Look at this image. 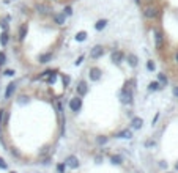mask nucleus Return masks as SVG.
Masks as SVG:
<instances>
[{"label":"nucleus","instance_id":"obj_5","mask_svg":"<svg viewBox=\"0 0 178 173\" xmlns=\"http://www.w3.org/2000/svg\"><path fill=\"white\" fill-rule=\"evenodd\" d=\"M121 102L123 104H131L132 102V91L131 90H123L121 91Z\"/></svg>","mask_w":178,"mask_h":173},{"label":"nucleus","instance_id":"obj_19","mask_svg":"<svg viewBox=\"0 0 178 173\" xmlns=\"http://www.w3.org/2000/svg\"><path fill=\"white\" fill-rule=\"evenodd\" d=\"M117 137H118V139H131V132H129V131H121Z\"/></svg>","mask_w":178,"mask_h":173},{"label":"nucleus","instance_id":"obj_4","mask_svg":"<svg viewBox=\"0 0 178 173\" xmlns=\"http://www.w3.org/2000/svg\"><path fill=\"white\" fill-rule=\"evenodd\" d=\"M103 54H104V47L98 44V46H95V47L91 49V52H90V57H91V58H95V60H96V58L103 57Z\"/></svg>","mask_w":178,"mask_h":173},{"label":"nucleus","instance_id":"obj_3","mask_svg":"<svg viewBox=\"0 0 178 173\" xmlns=\"http://www.w3.org/2000/svg\"><path fill=\"white\" fill-rule=\"evenodd\" d=\"M80 107H82V99H80V96H76V98H73V99L70 101V109H71L73 112H79Z\"/></svg>","mask_w":178,"mask_h":173},{"label":"nucleus","instance_id":"obj_7","mask_svg":"<svg viewBox=\"0 0 178 173\" xmlns=\"http://www.w3.org/2000/svg\"><path fill=\"white\" fill-rule=\"evenodd\" d=\"M111 58H112V61H114L115 65H120V63L123 61V58H125V55H123V52H120V50H114L112 55H111Z\"/></svg>","mask_w":178,"mask_h":173},{"label":"nucleus","instance_id":"obj_35","mask_svg":"<svg viewBox=\"0 0 178 173\" xmlns=\"http://www.w3.org/2000/svg\"><path fill=\"white\" fill-rule=\"evenodd\" d=\"M173 95H175V96H178V87H176V88L173 90Z\"/></svg>","mask_w":178,"mask_h":173},{"label":"nucleus","instance_id":"obj_13","mask_svg":"<svg viewBox=\"0 0 178 173\" xmlns=\"http://www.w3.org/2000/svg\"><path fill=\"white\" fill-rule=\"evenodd\" d=\"M131 124H132L134 129H139V128H142V124H144V120H142V118H132Z\"/></svg>","mask_w":178,"mask_h":173},{"label":"nucleus","instance_id":"obj_28","mask_svg":"<svg viewBox=\"0 0 178 173\" xmlns=\"http://www.w3.org/2000/svg\"><path fill=\"white\" fill-rule=\"evenodd\" d=\"M66 13H65V16H71L73 14V10H71V6H66V10H65Z\"/></svg>","mask_w":178,"mask_h":173},{"label":"nucleus","instance_id":"obj_37","mask_svg":"<svg viewBox=\"0 0 178 173\" xmlns=\"http://www.w3.org/2000/svg\"><path fill=\"white\" fill-rule=\"evenodd\" d=\"M175 168H176V170H178V164H176V165H175Z\"/></svg>","mask_w":178,"mask_h":173},{"label":"nucleus","instance_id":"obj_17","mask_svg":"<svg viewBox=\"0 0 178 173\" xmlns=\"http://www.w3.org/2000/svg\"><path fill=\"white\" fill-rule=\"evenodd\" d=\"M159 88H161V84H159V82H152V84L148 85V90H150V91H158Z\"/></svg>","mask_w":178,"mask_h":173},{"label":"nucleus","instance_id":"obj_9","mask_svg":"<svg viewBox=\"0 0 178 173\" xmlns=\"http://www.w3.org/2000/svg\"><path fill=\"white\" fill-rule=\"evenodd\" d=\"M101 77V69L99 68H91L90 69V79L91 81H99Z\"/></svg>","mask_w":178,"mask_h":173},{"label":"nucleus","instance_id":"obj_6","mask_svg":"<svg viewBox=\"0 0 178 173\" xmlns=\"http://www.w3.org/2000/svg\"><path fill=\"white\" fill-rule=\"evenodd\" d=\"M65 165L70 167V168H77V167H79L77 157H76V156H68V157L65 159Z\"/></svg>","mask_w":178,"mask_h":173},{"label":"nucleus","instance_id":"obj_22","mask_svg":"<svg viewBox=\"0 0 178 173\" xmlns=\"http://www.w3.org/2000/svg\"><path fill=\"white\" fill-rule=\"evenodd\" d=\"M158 77H159V82H161L162 85H166V84H167V77L164 76V74H158Z\"/></svg>","mask_w":178,"mask_h":173},{"label":"nucleus","instance_id":"obj_8","mask_svg":"<svg viewBox=\"0 0 178 173\" xmlns=\"http://www.w3.org/2000/svg\"><path fill=\"white\" fill-rule=\"evenodd\" d=\"M77 95L79 96H84V95H87V91H88V88H87V84L84 82V81H80L79 84H77Z\"/></svg>","mask_w":178,"mask_h":173},{"label":"nucleus","instance_id":"obj_21","mask_svg":"<svg viewBox=\"0 0 178 173\" xmlns=\"http://www.w3.org/2000/svg\"><path fill=\"white\" fill-rule=\"evenodd\" d=\"M85 38H87V33L85 32H79L76 35V41H85Z\"/></svg>","mask_w":178,"mask_h":173},{"label":"nucleus","instance_id":"obj_14","mask_svg":"<svg viewBox=\"0 0 178 173\" xmlns=\"http://www.w3.org/2000/svg\"><path fill=\"white\" fill-rule=\"evenodd\" d=\"M14 88H16V84H14V82L8 84V88H6V93H5V98H6V99H8V98L13 95V91H14Z\"/></svg>","mask_w":178,"mask_h":173},{"label":"nucleus","instance_id":"obj_29","mask_svg":"<svg viewBox=\"0 0 178 173\" xmlns=\"http://www.w3.org/2000/svg\"><path fill=\"white\" fill-rule=\"evenodd\" d=\"M106 142H107V137H104V136H103V137H98V143H99V145H103V143H106Z\"/></svg>","mask_w":178,"mask_h":173},{"label":"nucleus","instance_id":"obj_10","mask_svg":"<svg viewBox=\"0 0 178 173\" xmlns=\"http://www.w3.org/2000/svg\"><path fill=\"white\" fill-rule=\"evenodd\" d=\"M65 19H66L65 13H59V14H54V21H55L57 25H63V24H65Z\"/></svg>","mask_w":178,"mask_h":173},{"label":"nucleus","instance_id":"obj_18","mask_svg":"<svg viewBox=\"0 0 178 173\" xmlns=\"http://www.w3.org/2000/svg\"><path fill=\"white\" fill-rule=\"evenodd\" d=\"M52 58V54H44V55H39V63H47Z\"/></svg>","mask_w":178,"mask_h":173},{"label":"nucleus","instance_id":"obj_32","mask_svg":"<svg viewBox=\"0 0 178 173\" xmlns=\"http://www.w3.org/2000/svg\"><path fill=\"white\" fill-rule=\"evenodd\" d=\"M68 84H70V77H68V76H65V77H63V85L66 87Z\"/></svg>","mask_w":178,"mask_h":173},{"label":"nucleus","instance_id":"obj_15","mask_svg":"<svg viewBox=\"0 0 178 173\" xmlns=\"http://www.w3.org/2000/svg\"><path fill=\"white\" fill-rule=\"evenodd\" d=\"M106 25H107V21H106V19H101V21H98L96 24H95V29L99 32V30H103V29L106 27Z\"/></svg>","mask_w":178,"mask_h":173},{"label":"nucleus","instance_id":"obj_30","mask_svg":"<svg viewBox=\"0 0 178 173\" xmlns=\"http://www.w3.org/2000/svg\"><path fill=\"white\" fill-rule=\"evenodd\" d=\"M6 167H8V165H6V162L3 161L2 157H0V168H6Z\"/></svg>","mask_w":178,"mask_h":173},{"label":"nucleus","instance_id":"obj_23","mask_svg":"<svg viewBox=\"0 0 178 173\" xmlns=\"http://www.w3.org/2000/svg\"><path fill=\"white\" fill-rule=\"evenodd\" d=\"M55 79H57V74L52 73V74L49 76V79H47V82H49V84H54V82H55Z\"/></svg>","mask_w":178,"mask_h":173},{"label":"nucleus","instance_id":"obj_2","mask_svg":"<svg viewBox=\"0 0 178 173\" xmlns=\"http://www.w3.org/2000/svg\"><path fill=\"white\" fill-rule=\"evenodd\" d=\"M153 33H155V46H156L158 50H161L164 47V35L159 30H155Z\"/></svg>","mask_w":178,"mask_h":173},{"label":"nucleus","instance_id":"obj_36","mask_svg":"<svg viewBox=\"0 0 178 173\" xmlns=\"http://www.w3.org/2000/svg\"><path fill=\"white\" fill-rule=\"evenodd\" d=\"M175 61L178 63V52H176V54H175Z\"/></svg>","mask_w":178,"mask_h":173},{"label":"nucleus","instance_id":"obj_33","mask_svg":"<svg viewBox=\"0 0 178 173\" xmlns=\"http://www.w3.org/2000/svg\"><path fill=\"white\" fill-rule=\"evenodd\" d=\"M13 74H14V71H11V69H6V71H5V76H13Z\"/></svg>","mask_w":178,"mask_h":173},{"label":"nucleus","instance_id":"obj_34","mask_svg":"<svg viewBox=\"0 0 178 173\" xmlns=\"http://www.w3.org/2000/svg\"><path fill=\"white\" fill-rule=\"evenodd\" d=\"M82 60H84V57H79V60L76 61V66H77V65H80V63H82Z\"/></svg>","mask_w":178,"mask_h":173},{"label":"nucleus","instance_id":"obj_24","mask_svg":"<svg viewBox=\"0 0 178 173\" xmlns=\"http://www.w3.org/2000/svg\"><path fill=\"white\" fill-rule=\"evenodd\" d=\"M5 112L6 110H0V132H2V123H3V118H5Z\"/></svg>","mask_w":178,"mask_h":173},{"label":"nucleus","instance_id":"obj_25","mask_svg":"<svg viewBox=\"0 0 178 173\" xmlns=\"http://www.w3.org/2000/svg\"><path fill=\"white\" fill-rule=\"evenodd\" d=\"M112 162L117 164V165H120L121 164V157L120 156H112Z\"/></svg>","mask_w":178,"mask_h":173},{"label":"nucleus","instance_id":"obj_26","mask_svg":"<svg viewBox=\"0 0 178 173\" xmlns=\"http://www.w3.org/2000/svg\"><path fill=\"white\" fill-rule=\"evenodd\" d=\"M147 68H148V71H155L156 66H155V63H153V61H148V63H147Z\"/></svg>","mask_w":178,"mask_h":173},{"label":"nucleus","instance_id":"obj_12","mask_svg":"<svg viewBox=\"0 0 178 173\" xmlns=\"http://www.w3.org/2000/svg\"><path fill=\"white\" fill-rule=\"evenodd\" d=\"M128 63H129V66H132V68H136V66H137V63H139V58H137V55H134V54H129V55H128Z\"/></svg>","mask_w":178,"mask_h":173},{"label":"nucleus","instance_id":"obj_27","mask_svg":"<svg viewBox=\"0 0 178 173\" xmlns=\"http://www.w3.org/2000/svg\"><path fill=\"white\" fill-rule=\"evenodd\" d=\"M5 61H6V55L3 54V52H0V66H2Z\"/></svg>","mask_w":178,"mask_h":173},{"label":"nucleus","instance_id":"obj_16","mask_svg":"<svg viewBox=\"0 0 178 173\" xmlns=\"http://www.w3.org/2000/svg\"><path fill=\"white\" fill-rule=\"evenodd\" d=\"M27 30H29V29H27V24H24L22 27H21V30H19V39H21V41L27 36Z\"/></svg>","mask_w":178,"mask_h":173},{"label":"nucleus","instance_id":"obj_31","mask_svg":"<svg viewBox=\"0 0 178 173\" xmlns=\"http://www.w3.org/2000/svg\"><path fill=\"white\" fill-rule=\"evenodd\" d=\"M65 167H66V165H65V164H60V165H59V167H57V170H59V171H60V173H63V171H65Z\"/></svg>","mask_w":178,"mask_h":173},{"label":"nucleus","instance_id":"obj_11","mask_svg":"<svg viewBox=\"0 0 178 173\" xmlns=\"http://www.w3.org/2000/svg\"><path fill=\"white\" fill-rule=\"evenodd\" d=\"M36 11L41 13V14H49V13H51V8H49L47 5L39 3V5H36Z\"/></svg>","mask_w":178,"mask_h":173},{"label":"nucleus","instance_id":"obj_1","mask_svg":"<svg viewBox=\"0 0 178 173\" xmlns=\"http://www.w3.org/2000/svg\"><path fill=\"white\" fill-rule=\"evenodd\" d=\"M159 8L156 6V5H148V6H145L144 8V16L147 18V19H156L158 16H159Z\"/></svg>","mask_w":178,"mask_h":173},{"label":"nucleus","instance_id":"obj_20","mask_svg":"<svg viewBox=\"0 0 178 173\" xmlns=\"http://www.w3.org/2000/svg\"><path fill=\"white\" fill-rule=\"evenodd\" d=\"M0 43H2V46H6V43H8V33L6 32H3L0 35Z\"/></svg>","mask_w":178,"mask_h":173}]
</instances>
